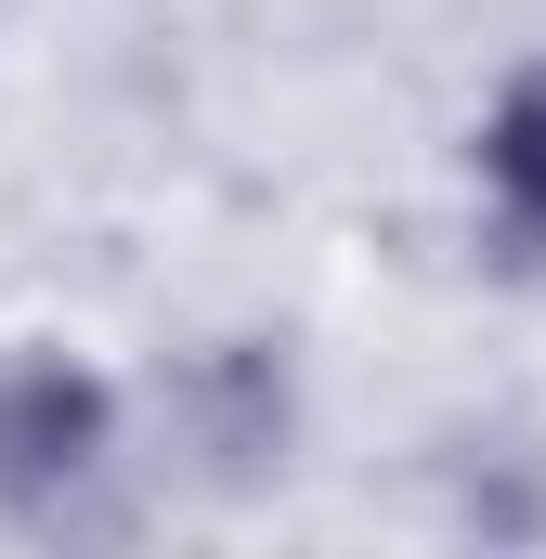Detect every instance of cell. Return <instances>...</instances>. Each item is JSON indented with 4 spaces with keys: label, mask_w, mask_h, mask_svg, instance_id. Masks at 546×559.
Here are the masks:
<instances>
[{
    "label": "cell",
    "mask_w": 546,
    "mask_h": 559,
    "mask_svg": "<svg viewBox=\"0 0 546 559\" xmlns=\"http://www.w3.org/2000/svg\"><path fill=\"white\" fill-rule=\"evenodd\" d=\"M105 442H118L105 378H79V365H13V378H0V508L79 495V481L105 468Z\"/></svg>",
    "instance_id": "1"
},
{
    "label": "cell",
    "mask_w": 546,
    "mask_h": 559,
    "mask_svg": "<svg viewBox=\"0 0 546 559\" xmlns=\"http://www.w3.org/2000/svg\"><path fill=\"white\" fill-rule=\"evenodd\" d=\"M182 404H195V442H209L222 468H261L273 442H286V378H273V352H209V365L182 378Z\"/></svg>",
    "instance_id": "2"
},
{
    "label": "cell",
    "mask_w": 546,
    "mask_h": 559,
    "mask_svg": "<svg viewBox=\"0 0 546 559\" xmlns=\"http://www.w3.org/2000/svg\"><path fill=\"white\" fill-rule=\"evenodd\" d=\"M482 182H495V209L521 235H546V66L508 79V105L482 118Z\"/></svg>",
    "instance_id": "3"
}]
</instances>
